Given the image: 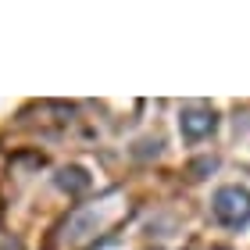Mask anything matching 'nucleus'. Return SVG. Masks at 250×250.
Masks as SVG:
<instances>
[{"instance_id":"1","label":"nucleus","mask_w":250,"mask_h":250,"mask_svg":"<svg viewBox=\"0 0 250 250\" xmlns=\"http://www.w3.org/2000/svg\"><path fill=\"white\" fill-rule=\"evenodd\" d=\"M211 208H214V214H218V222H225V225H243V222H250V197H247L243 189H236V186L218 189Z\"/></svg>"},{"instance_id":"2","label":"nucleus","mask_w":250,"mask_h":250,"mask_svg":"<svg viewBox=\"0 0 250 250\" xmlns=\"http://www.w3.org/2000/svg\"><path fill=\"white\" fill-rule=\"evenodd\" d=\"M211 129H214V115L211 111H197V107L183 111V132L189 136V140H200V136H208Z\"/></svg>"},{"instance_id":"3","label":"nucleus","mask_w":250,"mask_h":250,"mask_svg":"<svg viewBox=\"0 0 250 250\" xmlns=\"http://www.w3.org/2000/svg\"><path fill=\"white\" fill-rule=\"evenodd\" d=\"M58 183H61V189H68V193H83V189L89 186V175L83 172V168H64Z\"/></svg>"},{"instance_id":"4","label":"nucleus","mask_w":250,"mask_h":250,"mask_svg":"<svg viewBox=\"0 0 250 250\" xmlns=\"http://www.w3.org/2000/svg\"><path fill=\"white\" fill-rule=\"evenodd\" d=\"M218 250H225V247H218Z\"/></svg>"}]
</instances>
